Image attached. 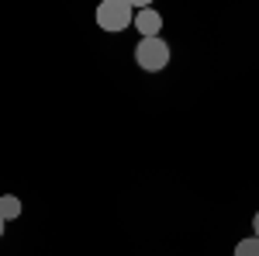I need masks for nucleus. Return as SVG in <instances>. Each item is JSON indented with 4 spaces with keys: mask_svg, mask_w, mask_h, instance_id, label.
<instances>
[{
    "mask_svg": "<svg viewBox=\"0 0 259 256\" xmlns=\"http://www.w3.org/2000/svg\"><path fill=\"white\" fill-rule=\"evenodd\" d=\"M135 62L145 73H159V69L169 66V45L162 39H142L135 45Z\"/></svg>",
    "mask_w": 259,
    "mask_h": 256,
    "instance_id": "2",
    "label": "nucleus"
},
{
    "mask_svg": "<svg viewBox=\"0 0 259 256\" xmlns=\"http://www.w3.org/2000/svg\"><path fill=\"white\" fill-rule=\"evenodd\" d=\"M135 28H139L142 39H159V31H162L159 11H152V7H142V11H135Z\"/></svg>",
    "mask_w": 259,
    "mask_h": 256,
    "instance_id": "3",
    "label": "nucleus"
},
{
    "mask_svg": "<svg viewBox=\"0 0 259 256\" xmlns=\"http://www.w3.org/2000/svg\"><path fill=\"white\" fill-rule=\"evenodd\" d=\"M18 215H21V201L14 194H4L0 197V218H4V222H14Z\"/></svg>",
    "mask_w": 259,
    "mask_h": 256,
    "instance_id": "4",
    "label": "nucleus"
},
{
    "mask_svg": "<svg viewBox=\"0 0 259 256\" xmlns=\"http://www.w3.org/2000/svg\"><path fill=\"white\" fill-rule=\"evenodd\" d=\"M4 225H7V222H4V218H0V236H4Z\"/></svg>",
    "mask_w": 259,
    "mask_h": 256,
    "instance_id": "7",
    "label": "nucleus"
},
{
    "mask_svg": "<svg viewBox=\"0 0 259 256\" xmlns=\"http://www.w3.org/2000/svg\"><path fill=\"white\" fill-rule=\"evenodd\" d=\"M235 256H259V239L256 236L242 239L239 246H235Z\"/></svg>",
    "mask_w": 259,
    "mask_h": 256,
    "instance_id": "5",
    "label": "nucleus"
},
{
    "mask_svg": "<svg viewBox=\"0 0 259 256\" xmlns=\"http://www.w3.org/2000/svg\"><path fill=\"white\" fill-rule=\"evenodd\" d=\"M97 24L104 31H124L135 24V7L132 0H104L97 4Z\"/></svg>",
    "mask_w": 259,
    "mask_h": 256,
    "instance_id": "1",
    "label": "nucleus"
},
{
    "mask_svg": "<svg viewBox=\"0 0 259 256\" xmlns=\"http://www.w3.org/2000/svg\"><path fill=\"white\" fill-rule=\"evenodd\" d=\"M252 229H256V239H259V211H256V218H252Z\"/></svg>",
    "mask_w": 259,
    "mask_h": 256,
    "instance_id": "6",
    "label": "nucleus"
}]
</instances>
